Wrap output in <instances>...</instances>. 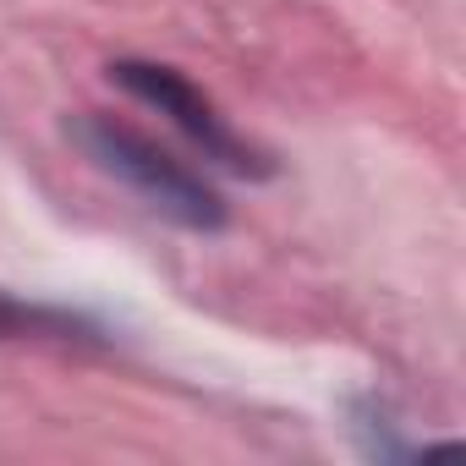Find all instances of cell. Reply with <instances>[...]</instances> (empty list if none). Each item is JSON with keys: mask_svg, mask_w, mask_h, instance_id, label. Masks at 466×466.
Here are the masks:
<instances>
[{"mask_svg": "<svg viewBox=\"0 0 466 466\" xmlns=\"http://www.w3.org/2000/svg\"><path fill=\"white\" fill-rule=\"evenodd\" d=\"M110 83H116L121 94H132L137 105L159 110L181 137H192V143L203 148V159L237 170V176H269V170H275L269 154L253 148L237 127L214 110V99H208L198 83H187L176 66H159V61H110Z\"/></svg>", "mask_w": 466, "mask_h": 466, "instance_id": "cell-2", "label": "cell"}, {"mask_svg": "<svg viewBox=\"0 0 466 466\" xmlns=\"http://www.w3.org/2000/svg\"><path fill=\"white\" fill-rule=\"evenodd\" d=\"M66 137L83 148V159L94 170H105L110 181H121L132 198H143V208H154L159 219L198 230V237H214V230L230 225L225 198L170 148H159L148 132L105 116V110H77L66 121Z\"/></svg>", "mask_w": 466, "mask_h": 466, "instance_id": "cell-1", "label": "cell"}]
</instances>
